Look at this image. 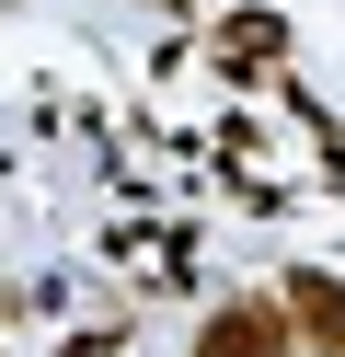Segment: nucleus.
Masks as SVG:
<instances>
[{"instance_id":"1","label":"nucleus","mask_w":345,"mask_h":357,"mask_svg":"<svg viewBox=\"0 0 345 357\" xmlns=\"http://www.w3.org/2000/svg\"><path fill=\"white\" fill-rule=\"evenodd\" d=\"M196 357H288V300H230Z\"/></svg>"}]
</instances>
